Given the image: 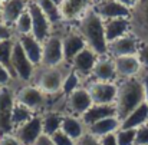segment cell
Instances as JSON below:
<instances>
[{"label": "cell", "mask_w": 148, "mask_h": 145, "mask_svg": "<svg viewBox=\"0 0 148 145\" xmlns=\"http://www.w3.org/2000/svg\"><path fill=\"white\" fill-rule=\"evenodd\" d=\"M14 32L10 26L4 25L3 22H0V42L1 40H7V39H14Z\"/></svg>", "instance_id": "cell-39"}, {"label": "cell", "mask_w": 148, "mask_h": 145, "mask_svg": "<svg viewBox=\"0 0 148 145\" xmlns=\"http://www.w3.org/2000/svg\"><path fill=\"white\" fill-rule=\"evenodd\" d=\"M52 1H53L56 6H59V7H60V6H62V3H63V0H52Z\"/></svg>", "instance_id": "cell-45"}, {"label": "cell", "mask_w": 148, "mask_h": 145, "mask_svg": "<svg viewBox=\"0 0 148 145\" xmlns=\"http://www.w3.org/2000/svg\"><path fill=\"white\" fill-rule=\"evenodd\" d=\"M16 40L20 43L23 52L29 57V60L38 68L42 62V42L38 40L32 33L30 35H20L16 36Z\"/></svg>", "instance_id": "cell-20"}, {"label": "cell", "mask_w": 148, "mask_h": 145, "mask_svg": "<svg viewBox=\"0 0 148 145\" xmlns=\"http://www.w3.org/2000/svg\"><path fill=\"white\" fill-rule=\"evenodd\" d=\"M109 116H116L115 105H98V103H94V105L81 116V121H82V124L88 128V127H91L92 124L98 122L101 119L109 118Z\"/></svg>", "instance_id": "cell-23"}, {"label": "cell", "mask_w": 148, "mask_h": 145, "mask_svg": "<svg viewBox=\"0 0 148 145\" xmlns=\"http://www.w3.org/2000/svg\"><path fill=\"white\" fill-rule=\"evenodd\" d=\"M75 145H99V140L95 138L94 135H91V134L86 131L79 140H76V144Z\"/></svg>", "instance_id": "cell-38"}, {"label": "cell", "mask_w": 148, "mask_h": 145, "mask_svg": "<svg viewBox=\"0 0 148 145\" xmlns=\"http://www.w3.org/2000/svg\"><path fill=\"white\" fill-rule=\"evenodd\" d=\"M98 55L91 50L89 48H85L84 50H81L71 62V69L82 79V78H88L91 76L94 66L98 60Z\"/></svg>", "instance_id": "cell-14"}, {"label": "cell", "mask_w": 148, "mask_h": 145, "mask_svg": "<svg viewBox=\"0 0 148 145\" xmlns=\"http://www.w3.org/2000/svg\"><path fill=\"white\" fill-rule=\"evenodd\" d=\"M33 145H55V144H53V140H52L50 135L42 134V135L33 142Z\"/></svg>", "instance_id": "cell-43"}, {"label": "cell", "mask_w": 148, "mask_h": 145, "mask_svg": "<svg viewBox=\"0 0 148 145\" xmlns=\"http://www.w3.org/2000/svg\"><path fill=\"white\" fill-rule=\"evenodd\" d=\"M27 3H29L27 0H7V1H3L0 22H3L4 25H7V26H10L13 29L16 20L27 9Z\"/></svg>", "instance_id": "cell-19"}, {"label": "cell", "mask_w": 148, "mask_h": 145, "mask_svg": "<svg viewBox=\"0 0 148 145\" xmlns=\"http://www.w3.org/2000/svg\"><path fill=\"white\" fill-rule=\"evenodd\" d=\"M14 106V91L10 86L0 88V135L13 134L12 112Z\"/></svg>", "instance_id": "cell-9"}, {"label": "cell", "mask_w": 148, "mask_h": 145, "mask_svg": "<svg viewBox=\"0 0 148 145\" xmlns=\"http://www.w3.org/2000/svg\"><path fill=\"white\" fill-rule=\"evenodd\" d=\"M27 10H29L30 17H32V35L38 40L45 42L52 35L50 22L48 20V17L45 16V13L40 10V7L38 6V3L35 0H30L27 3Z\"/></svg>", "instance_id": "cell-8"}, {"label": "cell", "mask_w": 148, "mask_h": 145, "mask_svg": "<svg viewBox=\"0 0 148 145\" xmlns=\"http://www.w3.org/2000/svg\"><path fill=\"white\" fill-rule=\"evenodd\" d=\"M148 124V103L143 102L138 108H135L128 116L121 121V128L124 129H138L143 125Z\"/></svg>", "instance_id": "cell-25"}, {"label": "cell", "mask_w": 148, "mask_h": 145, "mask_svg": "<svg viewBox=\"0 0 148 145\" xmlns=\"http://www.w3.org/2000/svg\"><path fill=\"white\" fill-rule=\"evenodd\" d=\"M60 131L76 141L86 132V127L82 124L81 118L73 115H63L60 122Z\"/></svg>", "instance_id": "cell-26"}, {"label": "cell", "mask_w": 148, "mask_h": 145, "mask_svg": "<svg viewBox=\"0 0 148 145\" xmlns=\"http://www.w3.org/2000/svg\"><path fill=\"white\" fill-rule=\"evenodd\" d=\"M14 137L22 145H33V142L43 134L42 129V115H35L27 122L20 125L13 131Z\"/></svg>", "instance_id": "cell-12"}, {"label": "cell", "mask_w": 148, "mask_h": 145, "mask_svg": "<svg viewBox=\"0 0 148 145\" xmlns=\"http://www.w3.org/2000/svg\"><path fill=\"white\" fill-rule=\"evenodd\" d=\"M105 39L108 43L131 33V22L130 19H106L103 20Z\"/></svg>", "instance_id": "cell-22"}, {"label": "cell", "mask_w": 148, "mask_h": 145, "mask_svg": "<svg viewBox=\"0 0 148 145\" xmlns=\"http://www.w3.org/2000/svg\"><path fill=\"white\" fill-rule=\"evenodd\" d=\"M27 1H30V0H27Z\"/></svg>", "instance_id": "cell-49"}, {"label": "cell", "mask_w": 148, "mask_h": 145, "mask_svg": "<svg viewBox=\"0 0 148 145\" xmlns=\"http://www.w3.org/2000/svg\"><path fill=\"white\" fill-rule=\"evenodd\" d=\"M141 45V40L132 35L128 33L111 43H108V55L111 57H118V56H130V55H137L138 49Z\"/></svg>", "instance_id": "cell-13"}, {"label": "cell", "mask_w": 148, "mask_h": 145, "mask_svg": "<svg viewBox=\"0 0 148 145\" xmlns=\"http://www.w3.org/2000/svg\"><path fill=\"white\" fill-rule=\"evenodd\" d=\"M65 65V63H63ZM69 70L59 66H38L30 83L38 86L45 95H56L62 89V83Z\"/></svg>", "instance_id": "cell-3"}, {"label": "cell", "mask_w": 148, "mask_h": 145, "mask_svg": "<svg viewBox=\"0 0 148 145\" xmlns=\"http://www.w3.org/2000/svg\"><path fill=\"white\" fill-rule=\"evenodd\" d=\"M135 134H137V129L119 128L115 132L116 142H118V145H134V142H135Z\"/></svg>", "instance_id": "cell-33"}, {"label": "cell", "mask_w": 148, "mask_h": 145, "mask_svg": "<svg viewBox=\"0 0 148 145\" xmlns=\"http://www.w3.org/2000/svg\"><path fill=\"white\" fill-rule=\"evenodd\" d=\"M101 1H105V0H92V6H94V4H98Z\"/></svg>", "instance_id": "cell-46"}, {"label": "cell", "mask_w": 148, "mask_h": 145, "mask_svg": "<svg viewBox=\"0 0 148 145\" xmlns=\"http://www.w3.org/2000/svg\"><path fill=\"white\" fill-rule=\"evenodd\" d=\"M1 6H3V1L0 0V16H1Z\"/></svg>", "instance_id": "cell-47"}, {"label": "cell", "mask_w": 148, "mask_h": 145, "mask_svg": "<svg viewBox=\"0 0 148 145\" xmlns=\"http://www.w3.org/2000/svg\"><path fill=\"white\" fill-rule=\"evenodd\" d=\"M134 145H148V124L137 129Z\"/></svg>", "instance_id": "cell-36"}, {"label": "cell", "mask_w": 148, "mask_h": 145, "mask_svg": "<svg viewBox=\"0 0 148 145\" xmlns=\"http://www.w3.org/2000/svg\"><path fill=\"white\" fill-rule=\"evenodd\" d=\"M62 116H63V115H59V114H56V112L43 114V115H42V129H43V134L52 135V134H55L56 131H59V129H60Z\"/></svg>", "instance_id": "cell-29"}, {"label": "cell", "mask_w": 148, "mask_h": 145, "mask_svg": "<svg viewBox=\"0 0 148 145\" xmlns=\"http://www.w3.org/2000/svg\"><path fill=\"white\" fill-rule=\"evenodd\" d=\"M118 91H116V99H115V109L116 116L119 121H122L125 116H128L135 108H138L144 101V89L140 76L119 79Z\"/></svg>", "instance_id": "cell-2"}, {"label": "cell", "mask_w": 148, "mask_h": 145, "mask_svg": "<svg viewBox=\"0 0 148 145\" xmlns=\"http://www.w3.org/2000/svg\"><path fill=\"white\" fill-rule=\"evenodd\" d=\"M121 128V121L118 116H109V118H105V119H101L98 122L92 124L91 127L86 128V131L94 135L95 138H102L108 134H115L118 129Z\"/></svg>", "instance_id": "cell-24"}, {"label": "cell", "mask_w": 148, "mask_h": 145, "mask_svg": "<svg viewBox=\"0 0 148 145\" xmlns=\"http://www.w3.org/2000/svg\"><path fill=\"white\" fill-rule=\"evenodd\" d=\"M94 10L102 17V20L106 19H130L131 17V9L125 7L124 4L118 3L116 0H105L98 4L92 6Z\"/></svg>", "instance_id": "cell-16"}, {"label": "cell", "mask_w": 148, "mask_h": 145, "mask_svg": "<svg viewBox=\"0 0 148 145\" xmlns=\"http://www.w3.org/2000/svg\"><path fill=\"white\" fill-rule=\"evenodd\" d=\"M137 56H138V59H140V62H141L143 70H147L148 72V40L141 42Z\"/></svg>", "instance_id": "cell-35"}, {"label": "cell", "mask_w": 148, "mask_h": 145, "mask_svg": "<svg viewBox=\"0 0 148 145\" xmlns=\"http://www.w3.org/2000/svg\"><path fill=\"white\" fill-rule=\"evenodd\" d=\"M140 79H141L143 89H144V101H145V103H148V72L147 70H143Z\"/></svg>", "instance_id": "cell-41"}, {"label": "cell", "mask_w": 148, "mask_h": 145, "mask_svg": "<svg viewBox=\"0 0 148 145\" xmlns=\"http://www.w3.org/2000/svg\"><path fill=\"white\" fill-rule=\"evenodd\" d=\"M13 32L14 36H20V35H30L32 33V17L29 10L26 9L22 16L16 20L14 26H13Z\"/></svg>", "instance_id": "cell-30"}, {"label": "cell", "mask_w": 148, "mask_h": 145, "mask_svg": "<svg viewBox=\"0 0 148 145\" xmlns=\"http://www.w3.org/2000/svg\"><path fill=\"white\" fill-rule=\"evenodd\" d=\"M1 1H7V0H1Z\"/></svg>", "instance_id": "cell-48"}, {"label": "cell", "mask_w": 148, "mask_h": 145, "mask_svg": "<svg viewBox=\"0 0 148 145\" xmlns=\"http://www.w3.org/2000/svg\"><path fill=\"white\" fill-rule=\"evenodd\" d=\"M46 96L38 86L33 83H23L17 91H14V101L29 108L32 112L43 109L46 103Z\"/></svg>", "instance_id": "cell-5"}, {"label": "cell", "mask_w": 148, "mask_h": 145, "mask_svg": "<svg viewBox=\"0 0 148 145\" xmlns=\"http://www.w3.org/2000/svg\"><path fill=\"white\" fill-rule=\"evenodd\" d=\"M82 83V79L71 69L69 70V73L66 75V78H65V81H63V83H62V89H60V94H63L65 96H68L69 94H72L76 88H79V86H82L81 85Z\"/></svg>", "instance_id": "cell-32"}, {"label": "cell", "mask_w": 148, "mask_h": 145, "mask_svg": "<svg viewBox=\"0 0 148 145\" xmlns=\"http://www.w3.org/2000/svg\"><path fill=\"white\" fill-rule=\"evenodd\" d=\"M62 48H63V62L66 65H71L72 59L84 49L86 48V43L81 33L78 30L68 32L65 36H62Z\"/></svg>", "instance_id": "cell-18"}, {"label": "cell", "mask_w": 148, "mask_h": 145, "mask_svg": "<svg viewBox=\"0 0 148 145\" xmlns=\"http://www.w3.org/2000/svg\"><path fill=\"white\" fill-rule=\"evenodd\" d=\"M38 3V6L40 7V10L45 13V16L48 17L52 27L59 26L63 20H62V14H60V7L56 6L52 0H35Z\"/></svg>", "instance_id": "cell-27"}, {"label": "cell", "mask_w": 148, "mask_h": 145, "mask_svg": "<svg viewBox=\"0 0 148 145\" xmlns=\"http://www.w3.org/2000/svg\"><path fill=\"white\" fill-rule=\"evenodd\" d=\"M0 145H22V144L14 137V134H6V135H0Z\"/></svg>", "instance_id": "cell-40"}, {"label": "cell", "mask_w": 148, "mask_h": 145, "mask_svg": "<svg viewBox=\"0 0 148 145\" xmlns=\"http://www.w3.org/2000/svg\"><path fill=\"white\" fill-rule=\"evenodd\" d=\"M13 45H14V39H7V40H1L0 42V63L4 68H7L12 75H13V70H12V50H13Z\"/></svg>", "instance_id": "cell-31"}, {"label": "cell", "mask_w": 148, "mask_h": 145, "mask_svg": "<svg viewBox=\"0 0 148 145\" xmlns=\"http://www.w3.org/2000/svg\"><path fill=\"white\" fill-rule=\"evenodd\" d=\"M99 145H118L115 134H108V135L99 138Z\"/></svg>", "instance_id": "cell-42"}, {"label": "cell", "mask_w": 148, "mask_h": 145, "mask_svg": "<svg viewBox=\"0 0 148 145\" xmlns=\"http://www.w3.org/2000/svg\"><path fill=\"white\" fill-rule=\"evenodd\" d=\"M36 114L32 112L29 108H26L25 105L19 103L14 101V106H13V112H12V125H13V131L16 128H19L20 125H23L25 122H27L30 118H33Z\"/></svg>", "instance_id": "cell-28"}, {"label": "cell", "mask_w": 148, "mask_h": 145, "mask_svg": "<svg viewBox=\"0 0 148 145\" xmlns=\"http://www.w3.org/2000/svg\"><path fill=\"white\" fill-rule=\"evenodd\" d=\"M92 0H63L60 6V14L63 22H78L82 14L89 9Z\"/></svg>", "instance_id": "cell-21"}, {"label": "cell", "mask_w": 148, "mask_h": 145, "mask_svg": "<svg viewBox=\"0 0 148 145\" xmlns=\"http://www.w3.org/2000/svg\"><path fill=\"white\" fill-rule=\"evenodd\" d=\"M50 137H52L53 144L55 145H75L76 144V141H75V140H72L71 137H68L66 134H63L60 129H59V131H56L55 134H52Z\"/></svg>", "instance_id": "cell-34"}, {"label": "cell", "mask_w": 148, "mask_h": 145, "mask_svg": "<svg viewBox=\"0 0 148 145\" xmlns=\"http://www.w3.org/2000/svg\"><path fill=\"white\" fill-rule=\"evenodd\" d=\"M91 78L92 81H99V82H115L118 79L114 59L109 55L99 56L91 73Z\"/></svg>", "instance_id": "cell-17"}, {"label": "cell", "mask_w": 148, "mask_h": 145, "mask_svg": "<svg viewBox=\"0 0 148 145\" xmlns=\"http://www.w3.org/2000/svg\"><path fill=\"white\" fill-rule=\"evenodd\" d=\"M63 48H62V36L50 35L42 42V62L40 66H59L63 65Z\"/></svg>", "instance_id": "cell-10"}, {"label": "cell", "mask_w": 148, "mask_h": 145, "mask_svg": "<svg viewBox=\"0 0 148 145\" xmlns=\"http://www.w3.org/2000/svg\"><path fill=\"white\" fill-rule=\"evenodd\" d=\"M92 105H94V102H92V98L89 95L86 86H79L72 94H69L66 96L68 115H73V116L81 118Z\"/></svg>", "instance_id": "cell-11"}, {"label": "cell", "mask_w": 148, "mask_h": 145, "mask_svg": "<svg viewBox=\"0 0 148 145\" xmlns=\"http://www.w3.org/2000/svg\"><path fill=\"white\" fill-rule=\"evenodd\" d=\"M81 36L84 38L86 48L94 50L98 56L108 55V42L105 39L103 20L94 7H89L82 17L78 20V29Z\"/></svg>", "instance_id": "cell-1"}, {"label": "cell", "mask_w": 148, "mask_h": 145, "mask_svg": "<svg viewBox=\"0 0 148 145\" xmlns=\"http://www.w3.org/2000/svg\"><path fill=\"white\" fill-rule=\"evenodd\" d=\"M86 89L92 98L94 103L98 105H114L116 99L118 85L115 82H99L91 81L86 85Z\"/></svg>", "instance_id": "cell-7"}, {"label": "cell", "mask_w": 148, "mask_h": 145, "mask_svg": "<svg viewBox=\"0 0 148 145\" xmlns=\"http://www.w3.org/2000/svg\"><path fill=\"white\" fill-rule=\"evenodd\" d=\"M118 3H121V4H124L125 7H128V9H131L132 10V7L137 4V1L138 0H116Z\"/></svg>", "instance_id": "cell-44"}, {"label": "cell", "mask_w": 148, "mask_h": 145, "mask_svg": "<svg viewBox=\"0 0 148 145\" xmlns=\"http://www.w3.org/2000/svg\"><path fill=\"white\" fill-rule=\"evenodd\" d=\"M115 70L118 75V79H127V78H134L138 76L143 72L141 62L137 55H130V56H118L112 57Z\"/></svg>", "instance_id": "cell-15"}, {"label": "cell", "mask_w": 148, "mask_h": 145, "mask_svg": "<svg viewBox=\"0 0 148 145\" xmlns=\"http://www.w3.org/2000/svg\"><path fill=\"white\" fill-rule=\"evenodd\" d=\"M12 70L14 79H19L22 83H30L36 70V66L29 60L20 43L14 38V45L12 50Z\"/></svg>", "instance_id": "cell-4"}, {"label": "cell", "mask_w": 148, "mask_h": 145, "mask_svg": "<svg viewBox=\"0 0 148 145\" xmlns=\"http://www.w3.org/2000/svg\"><path fill=\"white\" fill-rule=\"evenodd\" d=\"M131 33L141 42L148 40V0H138L131 10Z\"/></svg>", "instance_id": "cell-6"}, {"label": "cell", "mask_w": 148, "mask_h": 145, "mask_svg": "<svg viewBox=\"0 0 148 145\" xmlns=\"http://www.w3.org/2000/svg\"><path fill=\"white\" fill-rule=\"evenodd\" d=\"M13 79H14V78H13V75L10 73V70L0 63V88L10 86V83H12Z\"/></svg>", "instance_id": "cell-37"}]
</instances>
